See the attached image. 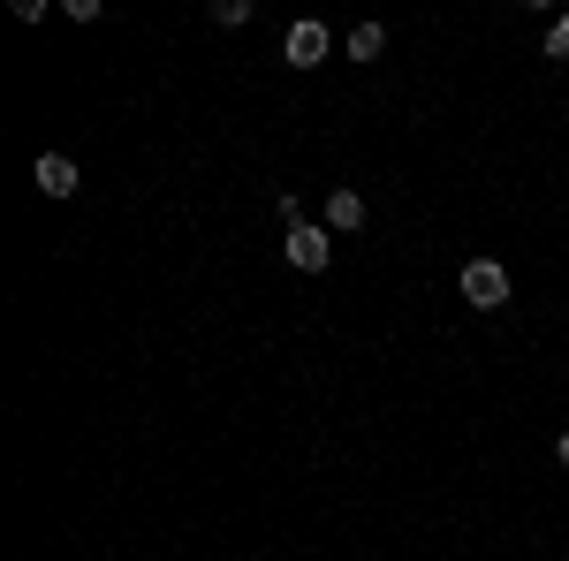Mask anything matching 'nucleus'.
Segmentation results:
<instances>
[{
  "label": "nucleus",
  "instance_id": "obj_1",
  "mask_svg": "<svg viewBox=\"0 0 569 561\" xmlns=\"http://www.w3.org/2000/svg\"><path fill=\"white\" fill-rule=\"evenodd\" d=\"M456 289H463L471 311H501V303H509V266L501 259H471L463 273H456Z\"/></svg>",
  "mask_w": 569,
  "mask_h": 561
},
{
  "label": "nucleus",
  "instance_id": "obj_2",
  "mask_svg": "<svg viewBox=\"0 0 569 561\" xmlns=\"http://www.w3.org/2000/svg\"><path fill=\"white\" fill-rule=\"evenodd\" d=\"M327 53H335V31H327L319 16H297V23L281 31V61H289V69H319Z\"/></svg>",
  "mask_w": 569,
  "mask_h": 561
},
{
  "label": "nucleus",
  "instance_id": "obj_3",
  "mask_svg": "<svg viewBox=\"0 0 569 561\" xmlns=\"http://www.w3.org/2000/svg\"><path fill=\"white\" fill-rule=\"evenodd\" d=\"M281 251H289L297 273H327V266H335V228H327V220H305V228H289Z\"/></svg>",
  "mask_w": 569,
  "mask_h": 561
},
{
  "label": "nucleus",
  "instance_id": "obj_4",
  "mask_svg": "<svg viewBox=\"0 0 569 561\" xmlns=\"http://www.w3.org/2000/svg\"><path fill=\"white\" fill-rule=\"evenodd\" d=\"M31 182H39L46 198H77V190H84V174H77L69 152H39V160H31Z\"/></svg>",
  "mask_w": 569,
  "mask_h": 561
},
{
  "label": "nucleus",
  "instance_id": "obj_5",
  "mask_svg": "<svg viewBox=\"0 0 569 561\" xmlns=\"http://www.w3.org/2000/svg\"><path fill=\"white\" fill-rule=\"evenodd\" d=\"M327 228H335V236H357V228H365V198H357L350 182L327 190Z\"/></svg>",
  "mask_w": 569,
  "mask_h": 561
},
{
  "label": "nucleus",
  "instance_id": "obj_6",
  "mask_svg": "<svg viewBox=\"0 0 569 561\" xmlns=\"http://www.w3.org/2000/svg\"><path fill=\"white\" fill-rule=\"evenodd\" d=\"M380 46H388L380 23H357V31H350V61H380Z\"/></svg>",
  "mask_w": 569,
  "mask_h": 561
},
{
  "label": "nucleus",
  "instance_id": "obj_7",
  "mask_svg": "<svg viewBox=\"0 0 569 561\" xmlns=\"http://www.w3.org/2000/svg\"><path fill=\"white\" fill-rule=\"evenodd\" d=\"M213 23L220 31H243L251 23V0H213Z\"/></svg>",
  "mask_w": 569,
  "mask_h": 561
},
{
  "label": "nucleus",
  "instance_id": "obj_8",
  "mask_svg": "<svg viewBox=\"0 0 569 561\" xmlns=\"http://www.w3.org/2000/svg\"><path fill=\"white\" fill-rule=\"evenodd\" d=\"M547 61H569V16L547 23Z\"/></svg>",
  "mask_w": 569,
  "mask_h": 561
},
{
  "label": "nucleus",
  "instance_id": "obj_9",
  "mask_svg": "<svg viewBox=\"0 0 569 561\" xmlns=\"http://www.w3.org/2000/svg\"><path fill=\"white\" fill-rule=\"evenodd\" d=\"M555 455H562V471H569V425H562V440H555Z\"/></svg>",
  "mask_w": 569,
  "mask_h": 561
}]
</instances>
